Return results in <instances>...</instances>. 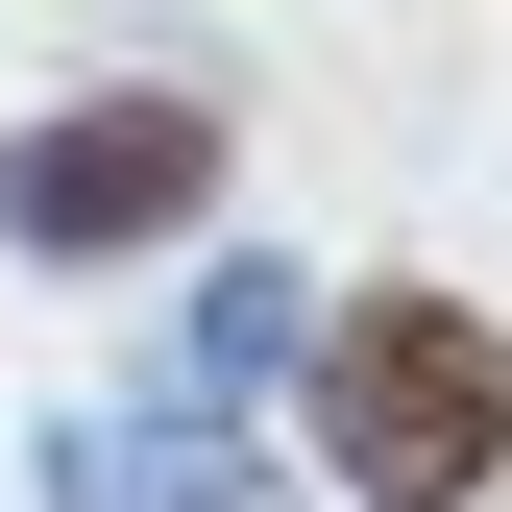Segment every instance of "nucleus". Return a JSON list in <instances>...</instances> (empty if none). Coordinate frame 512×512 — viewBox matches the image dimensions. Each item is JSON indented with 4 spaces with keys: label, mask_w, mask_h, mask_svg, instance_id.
Returning a JSON list of instances; mask_svg holds the SVG:
<instances>
[{
    "label": "nucleus",
    "mask_w": 512,
    "mask_h": 512,
    "mask_svg": "<svg viewBox=\"0 0 512 512\" xmlns=\"http://www.w3.org/2000/svg\"><path fill=\"white\" fill-rule=\"evenodd\" d=\"M293 366H317V464H342L366 512H488V488H512V317H488V293L391 269V293L317 317Z\"/></svg>",
    "instance_id": "f257e3e1"
},
{
    "label": "nucleus",
    "mask_w": 512,
    "mask_h": 512,
    "mask_svg": "<svg viewBox=\"0 0 512 512\" xmlns=\"http://www.w3.org/2000/svg\"><path fill=\"white\" fill-rule=\"evenodd\" d=\"M196 220H220V98L196 74H98V98H49L0 147V244L25 269H147Z\"/></svg>",
    "instance_id": "f03ea898"
},
{
    "label": "nucleus",
    "mask_w": 512,
    "mask_h": 512,
    "mask_svg": "<svg viewBox=\"0 0 512 512\" xmlns=\"http://www.w3.org/2000/svg\"><path fill=\"white\" fill-rule=\"evenodd\" d=\"M49 512H293V488L196 391H98V415H49Z\"/></svg>",
    "instance_id": "7ed1b4c3"
},
{
    "label": "nucleus",
    "mask_w": 512,
    "mask_h": 512,
    "mask_svg": "<svg viewBox=\"0 0 512 512\" xmlns=\"http://www.w3.org/2000/svg\"><path fill=\"white\" fill-rule=\"evenodd\" d=\"M293 342H317V293L244 244V269H196V342H171V391H196V415H269V391H293Z\"/></svg>",
    "instance_id": "20e7f679"
}]
</instances>
